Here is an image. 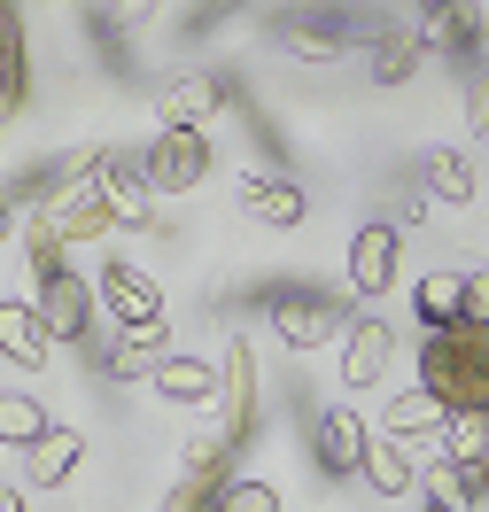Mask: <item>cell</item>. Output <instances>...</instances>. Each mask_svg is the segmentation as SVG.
I'll use <instances>...</instances> for the list:
<instances>
[{"instance_id": "obj_1", "label": "cell", "mask_w": 489, "mask_h": 512, "mask_svg": "<svg viewBox=\"0 0 489 512\" xmlns=\"http://www.w3.org/2000/svg\"><path fill=\"white\" fill-rule=\"evenodd\" d=\"M420 388H435L451 412H489V326L427 334V350H420Z\"/></svg>"}, {"instance_id": "obj_2", "label": "cell", "mask_w": 489, "mask_h": 512, "mask_svg": "<svg viewBox=\"0 0 489 512\" xmlns=\"http://www.w3.org/2000/svg\"><path fill=\"white\" fill-rule=\"evenodd\" d=\"M264 326L288 342V350H326V342H342L350 334V303L342 295H319V288H272L264 295Z\"/></svg>"}, {"instance_id": "obj_3", "label": "cell", "mask_w": 489, "mask_h": 512, "mask_svg": "<svg viewBox=\"0 0 489 512\" xmlns=\"http://www.w3.org/2000/svg\"><path fill=\"white\" fill-rule=\"evenodd\" d=\"M101 156H109V148H101ZM101 156H86V163L63 179V187H55V202L39 210V218L55 225V241H63V249H70V241H101V233L117 225V210H109V187H101Z\"/></svg>"}, {"instance_id": "obj_4", "label": "cell", "mask_w": 489, "mask_h": 512, "mask_svg": "<svg viewBox=\"0 0 489 512\" xmlns=\"http://www.w3.org/2000/svg\"><path fill=\"white\" fill-rule=\"evenodd\" d=\"M140 171H148V187H156V194H195L202 179H210V140L163 125L156 140L140 148Z\"/></svg>"}, {"instance_id": "obj_5", "label": "cell", "mask_w": 489, "mask_h": 512, "mask_svg": "<svg viewBox=\"0 0 489 512\" xmlns=\"http://www.w3.org/2000/svg\"><path fill=\"white\" fill-rule=\"evenodd\" d=\"M272 39H280V55H295V63H342L350 55V24L334 8H280Z\"/></svg>"}, {"instance_id": "obj_6", "label": "cell", "mask_w": 489, "mask_h": 512, "mask_svg": "<svg viewBox=\"0 0 489 512\" xmlns=\"http://www.w3.org/2000/svg\"><path fill=\"white\" fill-rule=\"evenodd\" d=\"M396 272H404V233H396L389 218H373L350 233V288L358 295H389Z\"/></svg>"}, {"instance_id": "obj_7", "label": "cell", "mask_w": 489, "mask_h": 512, "mask_svg": "<svg viewBox=\"0 0 489 512\" xmlns=\"http://www.w3.org/2000/svg\"><path fill=\"white\" fill-rule=\"evenodd\" d=\"M427 47L435 55H451V63H474V55H489V16L482 0H427Z\"/></svg>"}, {"instance_id": "obj_8", "label": "cell", "mask_w": 489, "mask_h": 512, "mask_svg": "<svg viewBox=\"0 0 489 512\" xmlns=\"http://www.w3.org/2000/svg\"><path fill=\"white\" fill-rule=\"evenodd\" d=\"M365 450H373V435H365V419L358 412H319V427H311V458H319V474L326 481H342V474H365Z\"/></svg>"}, {"instance_id": "obj_9", "label": "cell", "mask_w": 489, "mask_h": 512, "mask_svg": "<svg viewBox=\"0 0 489 512\" xmlns=\"http://www.w3.org/2000/svg\"><path fill=\"white\" fill-rule=\"evenodd\" d=\"M218 109H226V78H210V70H179V78H163V94H156V117L179 132H202Z\"/></svg>"}, {"instance_id": "obj_10", "label": "cell", "mask_w": 489, "mask_h": 512, "mask_svg": "<svg viewBox=\"0 0 489 512\" xmlns=\"http://www.w3.org/2000/svg\"><path fill=\"white\" fill-rule=\"evenodd\" d=\"M163 365H171V326H117V342L101 350V373L109 381H156Z\"/></svg>"}, {"instance_id": "obj_11", "label": "cell", "mask_w": 489, "mask_h": 512, "mask_svg": "<svg viewBox=\"0 0 489 512\" xmlns=\"http://www.w3.org/2000/svg\"><path fill=\"white\" fill-rule=\"evenodd\" d=\"M218 404H226V435L233 450L257 435V357H249V342H226V381H218Z\"/></svg>"}, {"instance_id": "obj_12", "label": "cell", "mask_w": 489, "mask_h": 512, "mask_svg": "<svg viewBox=\"0 0 489 512\" xmlns=\"http://www.w3.org/2000/svg\"><path fill=\"white\" fill-rule=\"evenodd\" d=\"M389 365H396V326L389 319H358L350 334H342V388L389 381Z\"/></svg>"}, {"instance_id": "obj_13", "label": "cell", "mask_w": 489, "mask_h": 512, "mask_svg": "<svg viewBox=\"0 0 489 512\" xmlns=\"http://www.w3.org/2000/svg\"><path fill=\"white\" fill-rule=\"evenodd\" d=\"M39 319L55 342H94V288L78 280V272H55L47 288H39Z\"/></svg>"}, {"instance_id": "obj_14", "label": "cell", "mask_w": 489, "mask_h": 512, "mask_svg": "<svg viewBox=\"0 0 489 512\" xmlns=\"http://www.w3.org/2000/svg\"><path fill=\"white\" fill-rule=\"evenodd\" d=\"M101 303L117 311V326H156L163 319V288L140 264H101Z\"/></svg>"}, {"instance_id": "obj_15", "label": "cell", "mask_w": 489, "mask_h": 512, "mask_svg": "<svg viewBox=\"0 0 489 512\" xmlns=\"http://www.w3.org/2000/svg\"><path fill=\"white\" fill-rule=\"evenodd\" d=\"M101 187H109V210H117V225H156V202H163V194L148 187L140 156H101Z\"/></svg>"}, {"instance_id": "obj_16", "label": "cell", "mask_w": 489, "mask_h": 512, "mask_svg": "<svg viewBox=\"0 0 489 512\" xmlns=\"http://www.w3.org/2000/svg\"><path fill=\"white\" fill-rule=\"evenodd\" d=\"M233 202L257 225H272V233H295V225L311 218V210H303V187H288V179H233Z\"/></svg>"}, {"instance_id": "obj_17", "label": "cell", "mask_w": 489, "mask_h": 512, "mask_svg": "<svg viewBox=\"0 0 489 512\" xmlns=\"http://www.w3.org/2000/svg\"><path fill=\"white\" fill-rule=\"evenodd\" d=\"M0 357L8 365H32V373L55 357V334L39 319V303H0Z\"/></svg>"}, {"instance_id": "obj_18", "label": "cell", "mask_w": 489, "mask_h": 512, "mask_svg": "<svg viewBox=\"0 0 489 512\" xmlns=\"http://www.w3.org/2000/svg\"><path fill=\"white\" fill-rule=\"evenodd\" d=\"M427 55H435V47H427L420 24H396V32H381V39H373V86H404V78H420Z\"/></svg>"}, {"instance_id": "obj_19", "label": "cell", "mask_w": 489, "mask_h": 512, "mask_svg": "<svg viewBox=\"0 0 489 512\" xmlns=\"http://www.w3.org/2000/svg\"><path fill=\"white\" fill-rule=\"evenodd\" d=\"M427 466H435V458H420V450L396 443V435L365 450V481H373L381 497H412V481H427Z\"/></svg>"}, {"instance_id": "obj_20", "label": "cell", "mask_w": 489, "mask_h": 512, "mask_svg": "<svg viewBox=\"0 0 489 512\" xmlns=\"http://www.w3.org/2000/svg\"><path fill=\"white\" fill-rule=\"evenodd\" d=\"M78 458H86V435H70V427H47V435L24 450V474H32V489H63V481L78 474Z\"/></svg>"}, {"instance_id": "obj_21", "label": "cell", "mask_w": 489, "mask_h": 512, "mask_svg": "<svg viewBox=\"0 0 489 512\" xmlns=\"http://www.w3.org/2000/svg\"><path fill=\"white\" fill-rule=\"evenodd\" d=\"M412 311H420L427 334H451V326H466V272H427L420 288H412Z\"/></svg>"}, {"instance_id": "obj_22", "label": "cell", "mask_w": 489, "mask_h": 512, "mask_svg": "<svg viewBox=\"0 0 489 512\" xmlns=\"http://www.w3.org/2000/svg\"><path fill=\"white\" fill-rule=\"evenodd\" d=\"M148 388H156L163 404H218V373H210L202 357H171Z\"/></svg>"}, {"instance_id": "obj_23", "label": "cell", "mask_w": 489, "mask_h": 512, "mask_svg": "<svg viewBox=\"0 0 489 512\" xmlns=\"http://www.w3.org/2000/svg\"><path fill=\"white\" fill-rule=\"evenodd\" d=\"M443 427H451V404H443L435 388L396 396V404H389V435H396V443H420V435H443Z\"/></svg>"}, {"instance_id": "obj_24", "label": "cell", "mask_w": 489, "mask_h": 512, "mask_svg": "<svg viewBox=\"0 0 489 512\" xmlns=\"http://www.w3.org/2000/svg\"><path fill=\"white\" fill-rule=\"evenodd\" d=\"M420 489H427V505H443V512H474V505H482L474 474H466V466H451V458H435Z\"/></svg>"}, {"instance_id": "obj_25", "label": "cell", "mask_w": 489, "mask_h": 512, "mask_svg": "<svg viewBox=\"0 0 489 512\" xmlns=\"http://www.w3.org/2000/svg\"><path fill=\"white\" fill-rule=\"evenodd\" d=\"M427 194L435 202H474V163L458 148H427Z\"/></svg>"}, {"instance_id": "obj_26", "label": "cell", "mask_w": 489, "mask_h": 512, "mask_svg": "<svg viewBox=\"0 0 489 512\" xmlns=\"http://www.w3.org/2000/svg\"><path fill=\"white\" fill-rule=\"evenodd\" d=\"M47 435V412H39L32 396H16V388H0V443L8 450H32Z\"/></svg>"}, {"instance_id": "obj_27", "label": "cell", "mask_w": 489, "mask_h": 512, "mask_svg": "<svg viewBox=\"0 0 489 512\" xmlns=\"http://www.w3.org/2000/svg\"><path fill=\"white\" fill-rule=\"evenodd\" d=\"M443 458H451V466L489 458V412H451V427H443Z\"/></svg>"}, {"instance_id": "obj_28", "label": "cell", "mask_w": 489, "mask_h": 512, "mask_svg": "<svg viewBox=\"0 0 489 512\" xmlns=\"http://www.w3.org/2000/svg\"><path fill=\"white\" fill-rule=\"evenodd\" d=\"M24 264H32V280H39V288H47L55 272H70V264H63V241H55V225L39 218V210H32V233H24Z\"/></svg>"}, {"instance_id": "obj_29", "label": "cell", "mask_w": 489, "mask_h": 512, "mask_svg": "<svg viewBox=\"0 0 489 512\" xmlns=\"http://www.w3.org/2000/svg\"><path fill=\"white\" fill-rule=\"evenodd\" d=\"M156 16H163V0H109V8H101V32L109 39H140Z\"/></svg>"}, {"instance_id": "obj_30", "label": "cell", "mask_w": 489, "mask_h": 512, "mask_svg": "<svg viewBox=\"0 0 489 512\" xmlns=\"http://www.w3.org/2000/svg\"><path fill=\"white\" fill-rule=\"evenodd\" d=\"M210 512H280V489L272 481H226V497Z\"/></svg>"}, {"instance_id": "obj_31", "label": "cell", "mask_w": 489, "mask_h": 512, "mask_svg": "<svg viewBox=\"0 0 489 512\" xmlns=\"http://www.w3.org/2000/svg\"><path fill=\"white\" fill-rule=\"evenodd\" d=\"M466 326H489V264L466 272Z\"/></svg>"}, {"instance_id": "obj_32", "label": "cell", "mask_w": 489, "mask_h": 512, "mask_svg": "<svg viewBox=\"0 0 489 512\" xmlns=\"http://www.w3.org/2000/svg\"><path fill=\"white\" fill-rule=\"evenodd\" d=\"M466 117H474V132H489V78L466 86Z\"/></svg>"}, {"instance_id": "obj_33", "label": "cell", "mask_w": 489, "mask_h": 512, "mask_svg": "<svg viewBox=\"0 0 489 512\" xmlns=\"http://www.w3.org/2000/svg\"><path fill=\"white\" fill-rule=\"evenodd\" d=\"M16 39H24V24H16V8L0 0V47H16Z\"/></svg>"}, {"instance_id": "obj_34", "label": "cell", "mask_w": 489, "mask_h": 512, "mask_svg": "<svg viewBox=\"0 0 489 512\" xmlns=\"http://www.w3.org/2000/svg\"><path fill=\"white\" fill-rule=\"evenodd\" d=\"M466 474H474V489H482V497H489V458H474V466H466Z\"/></svg>"}, {"instance_id": "obj_35", "label": "cell", "mask_w": 489, "mask_h": 512, "mask_svg": "<svg viewBox=\"0 0 489 512\" xmlns=\"http://www.w3.org/2000/svg\"><path fill=\"white\" fill-rule=\"evenodd\" d=\"M8 233H16V210H8V194H0V241H8Z\"/></svg>"}, {"instance_id": "obj_36", "label": "cell", "mask_w": 489, "mask_h": 512, "mask_svg": "<svg viewBox=\"0 0 489 512\" xmlns=\"http://www.w3.org/2000/svg\"><path fill=\"white\" fill-rule=\"evenodd\" d=\"M0 512H32V505H24V497H16V489H0Z\"/></svg>"}, {"instance_id": "obj_37", "label": "cell", "mask_w": 489, "mask_h": 512, "mask_svg": "<svg viewBox=\"0 0 489 512\" xmlns=\"http://www.w3.org/2000/svg\"><path fill=\"white\" fill-rule=\"evenodd\" d=\"M420 512H443V505H420Z\"/></svg>"}, {"instance_id": "obj_38", "label": "cell", "mask_w": 489, "mask_h": 512, "mask_svg": "<svg viewBox=\"0 0 489 512\" xmlns=\"http://www.w3.org/2000/svg\"><path fill=\"white\" fill-rule=\"evenodd\" d=\"M0 458H8V443H0Z\"/></svg>"}, {"instance_id": "obj_39", "label": "cell", "mask_w": 489, "mask_h": 512, "mask_svg": "<svg viewBox=\"0 0 489 512\" xmlns=\"http://www.w3.org/2000/svg\"><path fill=\"white\" fill-rule=\"evenodd\" d=\"M482 140H489V132H482Z\"/></svg>"}]
</instances>
